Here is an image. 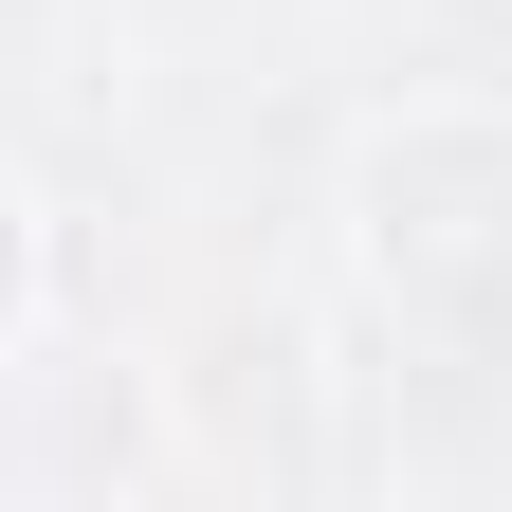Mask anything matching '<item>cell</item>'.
<instances>
[{"label": "cell", "mask_w": 512, "mask_h": 512, "mask_svg": "<svg viewBox=\"0 0 512 512\" xmlns=\"http://www.w3.org/2000/svg\"><path fill=\"white\" fill-rule=\"evenodd\" d=\"M384 275L439 293V311H512V147L494 128L384 147Z\"/></svg>", "instance_id": "cell-1"}]
</instances>
